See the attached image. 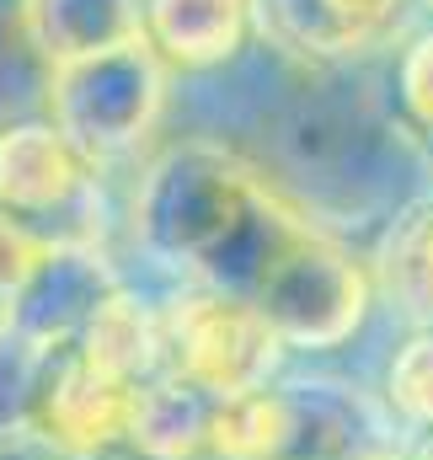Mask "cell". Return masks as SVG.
I'll use <instances>...</instances> for the list:
<instances>
[{"label":"cell","instance_id":"cell-6","mask_svg":"<svg viewBox=\"0 0 433 460\" xmlns=\"http://www.w3.org/2000/svg\"><path fill=\"white\" fill-rule=\"evenodd\" d=\"M49 262H54V246L32 230V220H16L0 209V295L27 289Z\"/></svg>","mask_w":433,"mask_h":460},{"label":"cell","instance_id":"cell-9","mask_svg":"<svg viewBox=\"0 0 433 460\" xmlns=\"http://www.w3.org/2000/svg\"><path fill=\"white\" fill-rule=\"evenodd\" d=\"M418 5H423V11H429V16H433V0H418Z\"/></svg>","mask_w":433,"mask_h":460},{"label":"cell","instance_id":"cell-2","mask_svg":"<svg viewBox=\"0 0 433 460\" xmlns=\"http://www.w3.org/2000/svg\"><path fill=\"white\" fill-rule=\"evenodd\" d=\"M86 166L59 123H11L0 128V209L16 220L49 215L86 188Z\"/></svg>","mask_w":433,"mask_h":460},{"label":"cell","instance_id":"cell-7","mask_svg":"<svg viewBox=\"0 0 433 460\" xmlns=\"http://www.w3.org/2000/svg\"><path fill=\"white\" fill-rule=\"evenodd\" d=\"M396 396L423 423H433V338H423V343H412L402 353V364H396Z\"/></svg>","mask_w":433,"mask_h":460},{"label":"cell","instance_id":"cell-8","mask_svg":"<svg viewBox=\"0 0 433 460\" xmlns=\"http://www.w3.org/2000/svg\"><path fill=\"white\" fill-rule=\"evenodd\" d=\"M402 92H407L412 113L433 128V27L418 32L407 43V54H402Z\"/></svg>","mask_w":433,"mask_h":460},{"label":"cell","instance_id":"cell-4","mask_svg":"<svg viewBox=\"0 0 433 460\" xmlns=\"http://www.w3.org/2000/svg\"><path fill=\"white\" fill-rule=\"evenodd\" d=\"M22 5L43 70L145 38V0H22Z\"/></svg>","mask_w":433,"mask_h":460},{"label":"cell","instance_id":"cell-5","mask_svg":"<svg viewBox=\"0 0 433 460\" xmlns=\"http://www.w3.org/2000/svg\"><path fill=\"white\" fill-rule=\"evenodd\" d=\"M385 279H391L396 300L412 316L433 322V209L429 215H412L407 226L391 235V246H385Z\"/></svg>","mask_w":433,"mask_h":460},{"label":"cell","instance_id":"cell-3","mask_svg":"<svg viewBox=\"0 0 433 460\" xmlns=\"http://www.w3.org/2000/svg\"><path fill=\"white\" fill-rule=\"evenodd\" d=\"M257 27L252 0H145V38L172 70H215Z\"/></svg>","mask_w":433,"mask_h":460},{"label":"cell","instance_id":"cell-1","mask_svg":"<svg viewBox=\"0 0 433 460\" xmlns=\"http://www.w3.org/2000/svg\"><path fill=\"white\" fill-rule=\"evenodd\" d=\"M161 353L177 380H188L209 396H246V391H257V380L273 358V327L262 311H252L241 300L193 295L161 316Z\"/></svg>","mask_w":433,"mask_h":460}]
</instances>
